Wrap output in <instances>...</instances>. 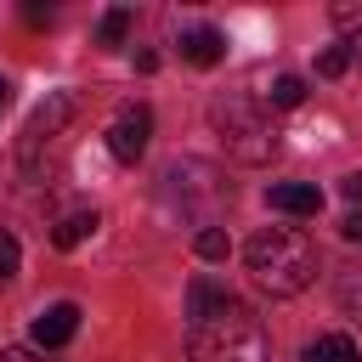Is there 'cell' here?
Instances as JSON below:
<instances>
[{"instance_id": "obj_17", "label": "cell", "mask_w": 362, "mask_h": 362, "mask_svg": "<svg viewBox=\"0 0 362 362\" xmlns=\"http://www.w3.org/2000/svg\"><path fill=\"white\" fill-rule=\"evenodd\" d=\"M334 23H339V28L351 34V28L362 23V6H356V0H339V6H334Z\"/></svg>"}, {"instance_id": "obj_9", "label": "cell", "mask_w": 362, "mask_h": 362, "mask_svg": "<svg viewBox=\"0 0 362 362\" xmlns=\"http://www.w3.org/2000/svg\"><path fill=\"white\" fill-rule=\"evenodd\" d=\"M96 226H102V215H96V209H79V215H68V221H57V232H51V243H57V249H79V243H85V238H90Z\"/></svg>"}, {"instance_id": "obj_16", "label": "cell", "mask_w": 362, "mask_h": 362, "mask_svg": "<svg viewBox=\"0 0 362 362\" xmlns=\"http://www.w3.org/2000/svg\"><path fill=\"white\" fill-rule=\"evenodd\" d=\"M17 266H23V249H17V238H11V232H0V283H6V277H17Z\"/></svg>"}, {"instance_id": "obj_3", "label": "cell", "mask_w": 362, "mask_h": 362, "mask_svg": "<svg viewBox=\"0 0 362 362\" xmlns=\"http://www.w3.org/2000/svg\"><path fill=\"white\" fill-rule=\"evenodd\" d=\"M209 119H215V130H221V141H226V153L238 158V164H266L272 153H277V130H272V113L255 102V96H215V107H209Z\"/></svg>"}, {"instance_id": "obj_1", "label": "cell", "mask_w": 362, "mask_h": 362, "mask_svg": "<svg viewBox=\"0 0 362 362\" xmlns=\"http://www.w3.org/2000/svg\"><path fill=\"white\" fill-rule=\"evenodd\" d=\"M187 356L192 362H266L272 356V334L243 300L226 294L209 317L187 322Z\"/></svg>"}, {"instance_id": "obj_18", "label": "cell", "mask_w": 362, "mask_h": 362, "mask_svg": "<svg viewBox=\"0 0 362 362\" xmlns=\"http://www.w3.org/2000/svg\"><path fill=\"white\" fill-rule=\"evenodd\" d=\"M0 362H45V351H34V345H6Z\"/></svg>"}, {"instance_id": "obj_21", "label": "cell", "mask_w": 362, "mask_h": 362, "mask_svg": "<svg viewBox=\"0 0 362 362\" xmlns=\"http://www.w3.org/2000/svg\"><path fill=\"white\" fill-rule=\"evenodd\" d=\"M345 51H351V62H362V23L351 28V40H345Z\"/></svg>"}, {"instance_id": "obj_10", "label": "cell", "mask_w": 362, "mask_h": 362, "mask_svg": "<svg viewBox=\"0 0 362 362\" xmlns=\"http://www.w3.org/2000/svg\"><path fill=\"white\" fill-rule=\"evenodd\" d=\"M305 362H356V339L351 334H322L305 345Z\"/></svg>"}, {"instance_id": "obj_22", "label": "cell", "mask_w": 362, "mask_h": 362, "mask_svg": "<svg viewBox=\"0 0 362 362\" xmlns=\"http://www.w3.org/2000/svg\"><path fill=\"white\" fill-rule=\"evenodd\" d=\"M6 102H11V85H6V79H0V107H6Z\"/></svg>"}, {"instance_id": "obj_11", "label": "cell", "mask_w": 362, "mask_h": 362, "mask_svg": "<svg viewBox=\"0 0 362 362\" xmlns=\"http://www.w3.org/2000/svg\"><path fill=\"white\" fill-rule=\"evenodd\" d=\"M221 300H226V294H221V288H215L209 277H192V283H187V322H198V317H209V311H215Z\"/></svg>"}, {"instance_id": "obj_13", "label": "cell", "mask_w": 362, "mask_h": 362, "mask_svg": "<svg viewBox=\"0 0 362 362\" xmlns=\"http://www.w3.org/2000/svg\"><path fill=\"white\" fill-rule=\"evenodd\" d=\"M192 249H198V260H226V255H232V238H226L221 226H198Z\"/></svg>"}, {"instance_id": "obj_8", "label": "cell", "mask_w": 362, "mask_h": 362, "mask_svg": "<svg viewBox=\"0 0 362 362\" xmlns=\"http://www.w3.org/2000/svg\"><path fill=\"white\" fill-rule=\"evenodd\" d=\"M181 57H187L192 68H215V62L226 57V40H221L215 28H192V34L181 40Z\"/></svg>"}, {"instance_id": "obj_7", "label": "cell", "mask_w": 362, "mask_h": 362, "mask_svg": "<svg viewBox=\"0 0 362 362\" xmlns=\"http://www.w3.org/2000/svg\"><path fill=\"white\" fill-rule=\"evenodd\" d=\"M266 204H272L277 215H317V209H322V192H317L311 181H272V187H266Z\"/></svg>"}, {"instance_id": "obj_15", "label": "cell", "mask_w": 362, "mask_h": 362, "mask_svg": "<svg viewBox=\"0 0 362 362\" xmlns=\"http://www.w3.org/2000/svg\"><path fill=\"white\" fill-rule=\"evenodd\" d=\"M345 68H351V51H345V45H328V51L317 57V74H322V79H339Z\"/></svg>"}, {"instance_id": "obj_19", "label": "cell", "mask_w": 362, "mask_h": 362, "mask_svg": "<svg viewBox=\"0 0 362 362\" xmlns=\"http://www.w3.org/2000/svg\"><path fill=\"white\" fill-rule=\"evenodd\" d=\"M339 238H351V243H362V215H356V209H351V215L339 221Z\"/></svg>"}, {"instance_id": "obj_6", "label": "cell", "mask_w": 362, "mask_h": 362, "mask_svg": "<svg viewBox=\"0 0 362 362\" xmlns=\"http://www.w3.org/2000/svg\"><path fill=\"white\" fill-rule=\"evenodd\" d=\"M74 334H79V305H74V300H57V305H45V311L34 317V328H28L34 351H57V345H68Z\"/></svg>"}, {"instance_id": "obj_20", "label": "cell", "mask_w": 362, "mask_h": 362, "mask_svg": "<svg viewBox=\"0 0 362 362\" xmlns=\"http://www.w3.org/2000/svg\"><path fill=\"white\" fill-rule=\"evenodd\" d=\"M339 192H345V198H351V204H362V170H351V175H345V181H339Z\"/></svg>"}, {"instance_id": "obj_2", "label": "cell", "mask_w": 362, "mask_h": 362, "mask_svg": "<svg viewBox=\"0 0 362 362\" xmlns=\"http://www.w3.org/2000/svg\"><path fill=\"white\" fill-rule=\"evenodd\" d=\"M243 260H249V277L266 294H300V288L317 283V243L305 232H294V226L255 232L249 249H243Z\"/></svg>"}, {"instance_id": "obj_12", "label": "cell", "mask_w": 362, "mask_h": 362, "mask_svg": "<svg viewBox=\"0 0 362 362\" xmlns=\"http://www.w3.org/2000/svg\"><path fill=\"white\" fill-rule=\"evenodd\" d=\"M266 96H272V107H300V102H305V79H300V74H277Z\"/></svg>"}, {"instance_id": "obj_14", "label": "cell", "mask_w": 362, "mask_h": 362, "mask_svg": "<svg viewBox=\"0 0 362 362\" xmlns=\"http://www.w3.org/2000/svg\"><path fill=\"white\" fill-rule=\"evenodd\" d=\"M124 34H130V6H113L102 17V45H124Z\"/></svg>"}, {"instance_id": "obj_4", "label": "cell", "mask_w": 362, "mask_h": 362, "mask_svg": "<svg viewBox=\"0 0 362 362\" xmlns=\"http://www.w3.org/2000/svg\"><path fill=\"white\" fill-rule=\"evenodd\" d=\"M147 136H153V113H147V107H124V113L107 124V153H113L119 164H136V158L147 153Z\"/></svg>"}, {"instance_id": "obj_5", "label": "cell", "mask_w": 362, "mask_h": 362, "mask_svg": "<svg viewBox=\"0 0 362 362\" xmlns=\"http://www.w3.org/2000/svg\"><path fill=\"white\" fill-rule=\"evenodd\" d=\"M68 119H74V96H68V90L45 96V102L28 113V124H23V158H34V153H40V141H51Z\"/></svg>"}]
</instances>
